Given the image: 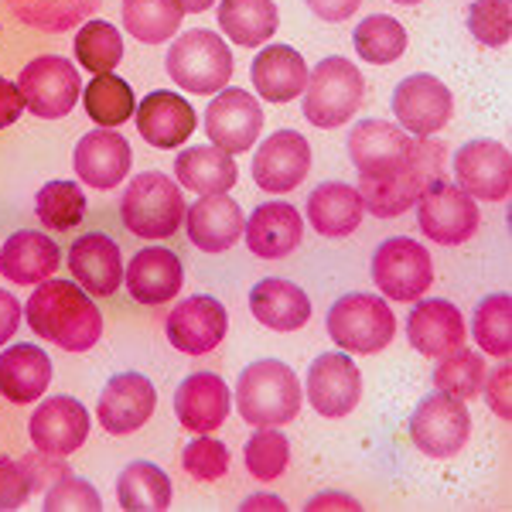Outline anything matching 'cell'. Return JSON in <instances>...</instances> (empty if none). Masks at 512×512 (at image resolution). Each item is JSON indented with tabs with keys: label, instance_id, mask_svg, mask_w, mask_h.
<instances>
[{
	"label": "cell",
	"instance_id": "obj_44",
	"mask_svg": "<svg viewBox=\"0 0 512 512\" xmlns=\"http://www.w3.org/2000/svg\"><path fill=\"white\" fill-rule=\"evenodd\" d=\"M76 59L86 72L106 76L123 59V38L110 21H82L76 35Z\"/></svg>",
	"mask_w": 512,
	"mask_h": 512
},
{
	"label": "cell",
	"instance_id": "obj_15",
	"mask_svg": "<svg viewBox=\"0 0 512 512\" xmlns=\"http://www.w3.org/2000/svg\"><path fill=\"white\" fill-rule=\"evenodd\" d=\"M229 328V311L219 297L212 294H192L185 301H178L171 308L164 332L168 342L185 355H209L219 349V342L226 338Z\"/></svg>",
	"mask_w": 512,
	"mask_h": 512
},
{
	"label": "cell",
	"instance_id": "obj_35",
	"mask_svg": "<svg viewBox=\"0 0 512 512\" xmlns=\"http://www.w3.org/2000/svg\"><path fill=\"white\" fill-rule=\"evenodd\" d=\"M219 28L243 48L263 45L280 28L277 4L274 0H219Z\"/></svg>",
	"mask_w": 512,
	"mask_h": 512
},
{
	"label": "cell",
	"instance_id": "obj_10",
	"mask_svg": "<svg viewBox=\"0 0 512 512\" xmlns=\"http://www.w3.org/2000/svg\"><path fill=\"white\" fill-rule=\"evenodd\" d=\"M468 434H472V414L465 400H454L441 390L424 396L410 414V441L427 458H454L468 444Z\"/></svg>",
	"mask_w": 512,
	"mask_h": 512
},
{
	"label": "cell",
	"instance_id": "obj_34",
	"mask_svg": "<svg viewBox=\"0 0 512 512\" xmlns=\"http://www.w3.org/2000/svg\"><path fill=\"white\" fill-rule=\"evenodd\" d=\"M175 175H178V185L192 188V192H202V195H212V192H229L239 178V168H236L233 154L219 151L216 144H195L175 158Z\"/></svg>",
	"mask_w": 512,
	"mask_h": 512
},
{
	"label": "cell",
	"instance_id": "obj_8",
	"mask_svg": "<svg viewBox=\"0 0 512 512\" xmlns=\"http://www.w3.org/2000/svg\"><path fill=\"white\" fill-rule=\"evenodd\" d=\"M369 274L379 294L386 301H417L431 291L434 284V260L427 253V246H420L410 236H390L373 250V263H369Z\"/></svg>",
	"mask_w": 512,
	"mask_h": 512
},
{
	"label": "cell",
	"instance_id": "obj_38",
	"mask_svg": "<svg viewBox=\"0 0 512 512\" xmlns=\"http://www.w3.org/2000/svg\"><path fill=\"white\" fill-rule=\"evenodd\" d=\"M120 11L123 28L144 45H161V41L175 38L181 18H185L178 0H123Z\"/></svg>",
	"mask_w": 512,
	"mask_h": 512
},
{
	"label": "cell",
	"instance_id": "obj_54",
	"mask_svg": "<svg viewBox=\"0 0 512 512\" xmlns=\"http://www.w3.org/2000/svg\"><path fill=\"white\" fill-rule=\"evenodd\" d=\"M321 21H349L362 7V0H304Z\"/></svg>",
	"mask_w": 512,
	"mask_h": 512
},
{
	"label": "cell",
	"instance_id": "obj_30",
	"mask_svg": "<svg viewBox=\"0 0 512 512\" xmlns=\"http://www.w3.org/2000/svg\"><path fill=\"white\" fill-rule=\"evenodd\" d=\"M250 311L260 325L274 332H297L311 318V297L284 277H263L250 291Z\"/></svg>",
	"mask_w": 512,
	"mask_h": 512
},
{
	"label": "cell",
	"instance_id": "obj_16",
	"mask_svg": "<svg viewBox=\"0 0 512 512\" xmlns=\"http://www.w3.org/2000/svg\"><path fill=\"white\" fill-rule=\"evenodd\" d=\"M263 130V110L246 89H219L205 106V134L226 154H243L256 144Z\"/></svg>",
	"mask_w": 512,
	"mask_h": 512
},
{
	"label": "cell",
	"instance_id": "obj_47",
	"mask_svg": "<svg viewBox=\"0 0 512 512\" xmlns=\"http://www.w3.org/2000/svg\"><path fill=\"white\" fill-rule=\"evenodd\" d=\"M41 506H45V512H82V509L99 512L103 509V499H99V492L86 482V478L69 472L48 485Z\"/></svg>",
	"mask_w": 512,
	"mask_h": 512
},
{
	"label": "cell",
	"instance_id": "obj_27",
	"mask_svg": "<svg viewBox=\"0 0 512 512\" xmlns=\"http://www.w3.org/2000/svg\"><path fill=\"white\" fill-rule=\"evenodd\" d=\"M229 386L219 373H192L178 383L175 390V414L181 427L192 434H212L226 424L229 417Z\"/></svg>",
	"mask_w": 512,
	"mask_h": 512
},
{
	"label": "cell",
	"instance_id": "obj_6",
	"mask_svg": "<svg viewBox=\"0 0 512 512\" xmlns=\"http://www.w3.org/2000/svg\"><path fill=\"white\" fill-rule=\"evenodd\" d=\"M168 76L185 93L212 96L233 79V52L216 31L192 28L168 48Z\"/></svg>",
	"mask_w": 512,
	"mask_h": 512
},
{
	"label": "cell",
	"instance_id": "obj_22",
	"mask_svg": "<svg viewBox=\"0 0 512 512\" xmlns=\"http://www.w3.org/2000/svg\"><path fill=\"white\" fill-rule=\"evenodd\" d=\"M69 270L82 291L93 297H113L123 280V253L110 233L89 229L69 246Z\"/></svg>",
	"mask_w": 512,
	"mask_h": 512
},
{
	"label": "cell",
	"instance_id": "obj_18",
	"mask_svg": "<svg viewBox=\"0 0 512 512\" xmlns=\"http://www.w3.org/2000/svg\"><path fill=\"white\" fill-rule=\"evenodd\" d=\"M308 400L321 417H349L362 400V373L345 352H325L308 369Z\"/></svg>",
	"mask_w": 512,
	"mask_h": 512
},
{
	"label": "cell",
	"instance_id": "obj_51",
	"mask_svg": "<svg viewBox=\"0 0 512 512\" xmlns=\"http://www.w3.org/2000/svg\"><path fill=\"white\" fill-rule=\"evenodd\" d=\"M21 461H24V468H28L31 482H35V492H45L55 478L69 475V465H65V458H59V454L35 451V454H24Z\"/></svg>",
	"mask_w": 512,
	"mask_h": 512
},
{
	"label": "cell",
	"instance_id": "obj_14",
	"mask_svg": "<svg viewBox=\"0 0 512 512\" xmlns=\"http://www.w3.org/2000/svg\"><path fill=\"white\" fill-rule=\"evenodd\" d=\"M454 99L451 89L431 72H417L396 82L393 89V113L396 127H403L410 137H434L451 120Z\"/></svg>",
	"mask_w": 512,
	"mask_h": 512
},
{
	"label": "cell",
	"instance_id": "obj_36",
	"mask_svg": "<svg viewBox=\"0 0 512 512\" xmlns=\"http://www.w3.org/2000/svg\"><path fill=\"white\" fill-rule=\"evenodd\" d=\"M117 502L127 512H164L171 506V478L154 461H134L117 478Z\"/></svg>",
	"mask_w": 512,
	"mask_h": 512
},
{
	"label": "cell",
	"instance_id": "obj_19",
	"mask_svg": "<svg viewBox=\"0 0 512 512\" xmlns=\"http://www.w3.org/2000/svg\"><path fill=\"white\" fill-rule=\"evenodd\" d=\"M311 144L297 130H274L253 158V181L270 195H287L308 178Z\"/></svg>",
	"mask_w": 512,
	"mask_h": 512
},
{
	"label": "cell",
	"instance_id": "obj_57",
	"mask_svg": "<svg viewBox=\"0 0 512 512\" xmlns=\"http://www.w3.org/2000/svg\"><path fill=\"white\" fill-rule=\"evenodd\" d=\"M178 4H181V11H185V14H202V11H209L216 0H178Z\"/></svg>",
	"mask_w": 512,
	"mask_h": 512
},
{
	"label": "cell",
	"instance_id": "obj_52",
	"mask_svg": "<svg viewBox=\"0 0 512 512\" xmlns=\"http://www.w3.org/2000/svg\"><path fill=\"white\" fill-rule=\"evenodd\" d=\"M24 110H28V106H24L18 82L0 76V130L11 127V123H18Z\"/></svg>",
	"mask_w": 512,
	"mask_h": 512
},
{
	"label": "cell",
	"instance_id": "obj_29",
	"mask_svg": "<svg viewBox=\"0 0 512 512\" xmlns=\"http://www.w3.org/2000/svg\"><path fill=\"white\" fill-rule=\"evenodd\" d=\"M59 263L62 253L55 246V239L48 233H38V229H18L0 246V274L18 287L41 284V280L55 277L59 274Z\"/></svg>",
	"mask_w": 512,
	"mask_h": 512
},
{
	"label": "cell",
	"instance_id": "obj_53",
	"mask_svg": "<svg viewBox=\"0 0 512 512\" xmlns=\"http://www.w3.org/2000/svg\"><path fill=\"white\" fill-rule=\"evenodd\" d=\"M21 315H24V308L18 297L11 291H0V345L14 338V332H18V325H21Z\"/></svg>",
	"mask_w": 512,
	"mask_h": 512
},
{
	"label": "cell",
	"instance_id": "obj_2",
	"mask_svg": "<svg viewBox=\"0 0 512 512\" xmlns=\"http://www.w3.org/2000/svg\"><path fill=\"white\" fill-rule=\"evenodd\" d=\"M236 410L253 427H280L301 414V379L287 362L260 359L236 379Z\"/></svg>",
	"mask_w": 512,
	"mask_h": 512
},
{
	"label": "cell",
	"instance_id": "obj_7",
	"mask_svg": "<svg viewBox=\"0 0 512 512\" xmlns=\"http://www.w3.org/2000/svg\"><path fill=\"white\" fill-rule=\"evenodd\" d=\"M362 96H366V79L349 59L328 55L308 72L304 86V117L315 127L332 130L355 117Z\"/></svg>",
	"mask_w": 512,
	"mask_h": 512
},
{
	"label": "cell",
	"instance_id": "obj_21",
	"mask_svg": "<svg viewBox=\"0 0 512 512\" xmlns=\"http://www.w3.org/2000/svg\"><path fill=\"white\" fill-rule=\"evenodd\" d=\"M28 434L38 451L69 458L89 437V410L82 407L76 396H65V393L48 396L45 403H38L35 414H31Z\"/></svg>",
	"mask_w": 512,
	"mask_h": 512
},
{
	"label": "cell",
	"instance_id": "obj_43",
	"mask_svg": "<svg viewBox=\"0 0 512 512\" xmlns=\"http://www.w3.org/2000/svg\"><path fill=\"white\" fill-rule=\"evenodd\" d=\"M35 216L41 219L45 229L69 233L86 216V192H82L76 181H48L35 195Z\"/></svg>",
	"mask_w": 512,
	"mask_h": 512
},
{
	"label": "cell",
	"instance_id": "obj_55",
	"mask_svg": "<svg viewBox=\"0 0 512 512\" xmlns=\"http://www.w3.org/2000/svg\"><path fill=\"white\" fill-rule=\"evenodd\" d=\"M308 509L311 512H318V509H362V502L352 499V495H342V492H321L308 502Z\"/></svg>",
	"mask_w": 512,
	"mask_h": 512
},
{
	"label": "cell",
	"instance_id": "obj_58",
	"mask_svg": "<svg viewBox=\"0 0 512 512\" xmlns=\"http://www.w3.org/2000/svg\"><path fill=\"white\" fill-rule=\"evenodd\" d=\"M393 4H403V7H414V4H424V0H393Z\"/></svg>",
	"mask_w": 512,
	"mask_h": 512
},
{
	"label": "cell",
	"instance_id": "obj_3",
	"mask_svg": "<svg viewBox=\"0 0 512 512\" xmlns=\"http://www.w3.org/2000/svg\"><path fill=\"white\" fill-rule=\"evenodd\" d=\"M441 175H444V144H434L431 137H417L414 158H410L407 168H400L396 175L386 178H359V198L366 205V212H373V216L396 219L403 212H410V205L420 198L427 181Z\"/></svg>",
	"mask_w": 512,
	"mask_h": 512
},
{
	"label": "cell",
	"instance_id": "obj_56",
	"mask_svg": "<svg viewBox=\"0 0 512 512\" xmlns=\"http://www.w3.org/2000/svg\"><path fill=\"white\" fill-rule=\"evenodd\" d=\"M239 509H287V502L284 499H277V495H270V492H260V495H250V499H243L239 502Z\"/></svg>",
	"mask_w": 512,
	"mask_h": 512
},
{
	"label": "cell",
	"instance_id": "obj_49",
	"mask_svg": "<svg viewBox=\"0 0 512 512\" xmlns=\"http://www.w3.org/2000/svg\"><path fill=\"white\" fill-rule=\"evenodd\" d=\"M31 492H35V482H31L24 461H14L0 454V512L21 509L24 502L31 499Z\"/></svg>",
	"mask_w": 512,
	"mask_h": 512
},
{
	"label": "cell",
	"instance_id": "obj_42",
	"mask_svg": "<svg viewBox=\"0 0 512 512\" xmlns=\"http://www.w3.org/2000/svg\"><path fill=\"white\" fill-rule=\"evenodd\" d=\"M482 383H485V359L475 349H468V345H461V349L437 359L434 386L441 393L454 396V400H465V403L475 400L482 393Z\"/></svg>",
	"mask_w": 512,
	"mask_h": 512
},
{
	"label": "cell",
	"instance_id": "obj_17",
	"mask_svg": "<svg viewBox=\"0 0 512 512\" xmlns=\"http://www.w3.org/2000/svg\"><path fill=\"white\" fill-rule=\"evenodd\" d=\"M158 407V390L144 373H117L103 386L96 403V417L106 434L123 437L134 434L151 420Z\"/></svg>",
	"mask_w": 512,
	"mask_h": 512
},
{
	"label": "cell",
	"instance_id": "obj_24",
	"mask_svg": "<svg viewBox=\"0 0 512 512\" xmlns=\"http://www.w3.org/2000/svg\"><path fill=\"white\" fill-rule=\"evenodd\" d=\"M243 209L233 195L212 192L202 195L192 209H185V233L202 253H226L243 236Z\"/></svg>",
	"mask_w": 512,
	"mask_h": 512
},
{
	"label": "cell",
	"instance_id": "obj_1",
	"mask_svg": "<svg viewBox=\"0 0 512 512\" xmlns=\"http://www.w3.org/2000/svg\"><path fill=\"white\" fill-rule=\"evenodd\" d=\"M24 318L38 338L55 342L65 352H89L103 338V315L93 294L82 291L76 280L48 277L35 284Z\"/></svg>",
	"mask_w": 512,
	"mask_h": 512
},
{
	"label": "cell",
	"instance_id": "obj_33",
	"mask_svg": "<svg viewBox=\"0 0 512 512\" xmlns=\"http://www.w3.org/2000/svg\"><path fill=\"white\" fill-rule=\"evenodd\" d=\"M52 383V359L45 349L18 342L0 352V393L11 403H35Z\"/></svg>",
	"mask_w": 512,
	"mask_h": 512
},
{
	"label": "cell",
	"instance_id": "obj_9",
	"mask_svg": "<svg viewBox=\"0 0 512 512\" xmlns=\"http://www.w3.org/2000/svg\"><path fill=\"white\" fill-rule=\"evenodd\" d=\"M417 226L437 246H461L478 229V205L475 198L448 178H431L417 198Z\"/></svg>",
	"mask_w": 512,
	"mask_h": 512
},
{
	"label": "cell",
	"instance_id": "obj_40",
	"mask_svg": "<svg viewBox=\"0 0 512 512\" xmlns=\"http://www.w3.org/2000/svg\"><path fill=\"white\" fill-rule=\"evenodd\" d=\"M355 55L369 65H393L407 52V28L386 14H369L355 28Z\"/></svg>",
	"mask_w": 512,
	"mask_h": 512
},
{
	"label": "cell",
	"instance_id": "obj_4",
	"mask_svg": "<svg viewBox=\"0 0 512 512\" xmlns=\"http://www.w3.org/2000/svg\"><path fill=\"white\" fill-rule=\"evenodd\" d=\"M120 219L140 239H168L185 222V195L161 171H144L120 198Z\"/></svg>",
	"mask_w": 512,
	"mask_h": 512
},
{
	"label": "cell",
	"instance_id": "obj_46",
	"mask_svg": "<svg viewBox=\"0 0 512 512\" xmlns=\"http://www.w3.org/2000/svg\"><path fill=\"white\" fill-rule=\"evenodd\" d=\"M468 31L485 48H502L512 38V7L509 0H472L468 7Z\"/></svg>",
	"mask_w": 512,
	"mask_h": 512
},
{
	"label": "cell",
	"instance_id": "obj_39",
	"mask_svg": "<svg viewBox=\"0 0 512 512\" xmlns=\"http://www.w3.org/2000/svg\"><path fill=\"white\" fill-rule=\"evenodd\" d=\"M82 106H86V113L99 127H120V123H127L134 117L137 99L127 79L106 72V76H96L93 82H86V89H82Z\"/></svg>",
	"mask_w": 512,
	"mask_h": 512
},
{
	"label": "cell",
	"instance_id": "obj_41",
	"mask_svg": "<svg viewBox=\"0 0 512 512\" xmlns=\"http://www.w3.org/2000/svg\"><path fill=\"white\" fill-rule=\"evenodd\" d=\"M472 335L478 349L492 359H509L512 352V297L509 294H489L478 301L472 315Z\"/></svg>",
	"mask_w": 512,
	"mask_h": 512
},
{
	"label": "cell",
	"instance_id": "obj_13",
	"mask_svg": "<svg viewBox=\"0 0 512 512\" xmlns=\"http://www.w3.org/2000/svg\"><path fill=\"white\" fill-rule=\"evenodd\" d=\"M417 137L386 120H362L349 134V158L359 178H386L407 168L414 158Z\"/></svg>",
	"mask_w": 512,
	"mask_h": 512
},
{
	"label": "cell",
	"instance_id": "obj_48",
	"mask_svg": "<svg viewBox=\"0 0 512 512\" xmlns=\"http://www.w3.org/2000/svg\"><path fill=\"white\" fill-rule=\"evenodd\" d=\"M181 468L195 478V482H216L229 472V448L216 437H195L185 451H181Z\"/></svg>",
	"mask_w": 512,
	"mask_h": 512
},
{
	"label": "cell",
	"instance_id": "obj_45",
	"mask_svg": "<svg viewBox=\"0 0 512 512\" xmlns=\"http://www.w3.org/2000/svg\"><path fill=\"white\" fill-rule=\"evenodd\" d=\"M243 461L256 482H274V478L284 475L287 461H291V444L277 427H256V434L243 448Z\"/></svg>",
	"mask_w": 512,
	"mask_h": 512
},
{
	"label": "cell",
	"instance_id": "obj_5",
	"mask_svg": "<svg viewBox=\"0 0 512 512\" xmlns=\"http://www.w3.org/2000/svg\"><path fill=\"white\" fill-rule=\"evenodd\" d=\"M325 328L342 352L376 355L393 342L396 318L383 297L352 291V294H342L332 308H328Z\"/></svg>",
	"mask_w": 512,
	"mask_h": 512
},
{
	"label": "cell",
	"instance_id": "obj_23",
	"mask_svg": "<svg viewBox=\"0 0 512 512\" xmlns=\"http://www.w3.org/2000/svg\"><path fill=\"white\" fill-rule=\"evenodd\" d=\"M127 291L137 304H164L175 301L185 284V263L168 246H144L134 253V260L123 267Z\"/></svg>",
	"mask_w": 512,
	"mask_h": 512
},
{
	"label": "cell",
	"instance_id": "obj_11",
	"mask_svg": "<svg viewBox=\"0 0 512 512\" xmlns=\"http://www.w3.org/2000/svg\"><path fill=\"white\" fill-rule=\"evenodd\" d=\"M18 89L24 96L28 113H35L41 120L69 117L82 96L76 65L69 59H62V55H41V59L24 65Z\"/></svg>",
	"mask_w": 512,
	"mask_h": 512
},
{
	"label": "cell",
	"instance_id": "obj_50",
	"mask_svg": "<svg viewBox=\"0 0 512 512\" xmlns=\"http://www.w3.org/2000/svg\"><path fill=\"white\" fill-rule=\"evenodd\" d=\"M482 393L489 400L492 414L509 420L512 417V369H509V359H499V366L492 369V376L485 373V383H482Z\"/></svg>",
	"mask_w": 512,
	"mask_h": 512
},
{
	"label": "cell",
	"instance_id": "obj_37",
	"mask_svg": "<svg viewBox=\"0 0 512 512\" xmlns=\"http://www.w3.org/2000/svg\"><path fill=\"white\" fill-rule=\"evenodd\" d=\"M99 4L103 0H11V11L28 28L62 35V31H72L93 18Z\"/></svg>",
	"mask_w": 512,
	"mask_h": 512
},
{
	"label": "cell",
	"instance_id": "obj_31",
	"mask_svg": "<svg viewBox=\"0 0 512 512\" xmlns=\"http://www.w3.org/2000/svg\"><path fill=\"white\" fill-rule=\"evenodd\" d=\"M253 86L270 103H291L308 86V62L291 45H267L253 59Z\"/></svg>",
	"mask_w": 512,
	"mask_h": 512
},
{
	"label": "cell",
	"instance_id": "obj_32",
	"mask_svg": "<svg viewBox=\"0 0 512 512\" xmlns=\"http://www.w3.org/2000/svg\"><path fill=\"white\" fill-rule=\"evenodd\" d=\"M366 205L359 198V188L345 181H321L315 192L308 195V222L315 233L328 239H345L362 226Z\"/></svg>",
	"mask_w": 512,
	"mask_h": 512
},
{
	"label": "cell",
	"instance_id": "obj_28",
	"mask_svg": "<svg viewBox=\"0 0 512 512\" xmlns=\"http://www.w3.org/2000/svg\"><path fill=\"white\" fill-rule=\"evenodd\" d=\"M137 130L151 147H181L195 134V110L185 96L168 93V89H154L137 103Z\"/></svg>",
	"mask_w": 512,
	"mask_h": 512
},
{
	"label": "cell",
	"instance_id": "obj_25",
	"mask_svg": "<svg viewBox=\"0 0 512 512\" xmlns=\"http://www.w3.org/2000/svg\"><path fill=\"white\" fill-rule=\"evenodd\" d=\"M465 335H468L465 315L451 301H444V297H434V301H420L417 297L407 315L410 345L420 355H431V359H441V355L461 349Z\"/></svg>",
	"mask_w": 512,
	"mask_h": 512
},
{
	"label": "cell",
	"instance_id": "obj_12",
	"mask_svg": "<svg viewBox=\"0 0 512 512\" xmlns=\"http://www.w3.org/2000/svg\"><path fill=\"white\" fill-rule=\"evenodd\" d=\"M454 185L472 198L506 202L512 192V154L502 140H468L451 161Z\"/></svg>",
	"mask_w": 512,
	"mask_h": 512
},
{
	"label": "cell",
	"instance_id": "obj_20",
	"mask_svg": "<svg viewBox=\"0 0 512 512\" xmlns=\"http://www.w3.org/2000/svg\"><path fill=\"white\" fill-rule=\"evenodd\" d=\"M130 164H134V154H130L127 137H120L113 127H96L82 134L72 154V168L82 185L99 188V192L117 188L130 175Z\"/></svg>",
	"mask_w": 512,
	"mask_h": 512
},
{
	"label": "cell",
	"instance_id": "obj_26",
	"mask_svg": "<svg viewBox=\"0 0 512 512\" xmlns=\"http://www.w3.org/2000/svg\"><path fill=\"white\" fill-rule=\"evenodd\" d=\"M246 246L260 260H284L304 239V219L291 202H263L243 226Z\"/></svg>",
	"mask_w": 512,
	"mask_h": 512
}]
</instances>
